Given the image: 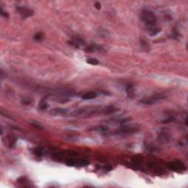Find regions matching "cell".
<instances>
[{"mask_svg":"<svg viewBox=\"0 0 188 188\" xmlns=\"http://www.w3.org/2000/svg\"><path fill=\"white\" fill-rule=\"evenodd\" d=\"M31 125H32L33 127H34L35 128L38 129H43V126H42L41 123H38V122H32V123H31Z\"/></svg>","mask_w":188,"mask_h":188,"instance_id":"21","label":"cell"},{"mask_svg":"<svg viewBox=\"0 0 188 188\" xmlns=\"http://www.w3.org/2000/svg\"><path fill=\"white\" fill-rule=\"evenodd\" d=\"M167 167L170 170H172L173 171H177V172H182V171H186L187 168L183 162L180 160H175L170 162L167 164Z\"/></svg>","mask_w":188,"mask_h":188,"instance_id":"4","label":"cell"},{"mask_svg":"<svg viewBox=\"0 0 188 188\" xmlns=\"http://www.w3.org/2000/svg\"><path fill=\"white\" fill-rule=\"evenodd\" d=\"M69 113V109H64V108H54V109H51L49 112L50 114L54 116H63L67 115V113Z\"/></svg>","mask_w":188,"mask_h":188,"instance_id":"9","label":"cell"},{"mask_svg":"<svg viewBox=\"0 0 188 188\" xmlns=\"http://www.w3.org/2000/svg\"><path fill=\"white\" fill-rule=\"evenodd\" d=\"M68 43L71 45V46H74V48L79 49L82 46H84L85 45V41L82 38H79V37H74L72 38L70 41H69Z\"/></svg>","mask_w":188,"mask_h":188,"instance_id":"7","label":"cell"},{"mask_svg":"<svg viewBox=\"0 0 188 188\" xmlns=\"http://www.w3.org/2000/svg\"><path fill=\"white\" fill-rule=\"evenodd\" d=\"M126 92H127L128 97H134V96H135V88H134V86L132 85H128L126 87Z\"/></svg>","mask_w":188,"mask_h":188,"instance_id":"14","label":"cell"},{"mask_svg":"<svg viewBox=\"0 0 188 188\" xmlns=\"http://www.w3.org/2000/svg\"><path fill=\"white\" fill-rule=\"evenodd\" d=\"M165 99V96L162 93H155L153 94L151 96H147L140 100V103L145 105H152V104H156L162 101L163 99Z\"/></svg>","mask_w":188,"mask_h":188,"instance_id":"3","label":"cell"},{"mask_svg":"<svg viewBox=\"0 0 188 188\" xmlns=\"http://www.w3.org/2000/svg\"><path fill=\"white\" fill-rule=\"evenodd\" d=\"M47 107H48V104L44 100L41 101L39 104V109H41V110H44V109H47Z\"/></svg>","mask_w":188,"mask_h":188,"instance_id":"20","label":"cell"},{"mask_svg":"<svg viewBox=\"0 0 188 188\" xmlns=\"http://www.w3.org/2000/svg\"><path fill=\"white\" fill-rule=\"evenodd\" d=\"M93 130H94V131H99V132H107L108 128L106 127H104V126H97V127H94Z\"/></svg>","mask_w":188,"mask_h":188,"instance_id":"18","label":"cell"},{"mask_svg":"<svg viewBox=\"0 0 188 188\" xmlns=\"http://www.w3.org/2000/svg\"><path fill=\"white\" fill-rule=\"evenodd\" d=\"M88 64H91V65H97L99 64V61L96 58H87V60H86Z\"/></svg>","mask_w":188,"mask_h":188,"instance_id":"19","label":"cell"},{"mask_svg":"<svg viewBox=\"0 0 188 188\" xmlns=\"http://www.w3.org/2000/svg\"><path fill=\"white\" fill-rule=\"evenodd\" d=\"M173 121H174V118H167V119L163 121V123H168V122H171Z\"/></svg>","mask_w":188,"mask_h":188,"instance_id":"24","label":"cell"},{"mask_svg":"<svg viewBox=\"0 0 188 188\" xmlns=\"http://www.w3.org/2000/svg\"><path fill=\"white\" fill-rule=\"evenodd\" d=\"M140 19L145 25L150 27V29L156 27L155 26L157 21V18L152 10H149V9H143L141 11Z\"/></svg>","mask_w":188,"mask_h":188,"instance_id":"2","label":"cell"},{"mask_svg":"<svg viewBox=\"0 0 188 188\" xmlns=\"http://www.w3.org/2000/svg\"><path fill=\"white\" fill-rule=\"evenodd\" d=\"M68 166L71 167H77V168H81V167H85L89 164L88 161L85 159H69L65 162Z\"/></svg>","mask_w":188,"mask_h":188,"instance_id":"5","label":"cell"},{"mask_svg":"<svg viewBox=\"0 0 188 188\" xmlns=\"http://www.w3.org/2000/svg\"><path fill=\"white\" fill-rule=\"evenodd\" d=\"M119 110L118 107H116L113 106V105H109V106H107L104 107H102L101 110L100 111V114L101 115H111L113 114V113H116Z\"/></svg>","mask_w":188,"mask_h":188,"instance_id":"8","label":"cell"},{"mask_svg":"<svg viewBox=\"0 0 188 188\" xmlns=\"http://www.w3.org/2000/svg\"><path fill=\"white\" fill-rule=\"evenodd\" d=\"M138 129H137L136 127H133L132 126H128V125H125L123 126L122 127L119 129V131H118V133L121 134H132L134 132H136L137 131H138Z\"/></svg>","mask_w":188,"mask_h":188,"instance_id":"10","label":"cell"},{"mask_svg":"<svg viewBox=\"0 0 188 188\" xmlns=\"http://www.w3.org/2000/svg\"><path fill=\"white\" fill-rule=\"evenodd\" d=\"M15 10L23 19H27L33 16L34 14V11L32 9L25 6H16Z\"/></svg>","mask_w":188,"mask_h":188,"instance_id":"6","label":"cell"},{"mask_svg":"<svg viewBox=\"0 0 188 188\" xmlns=\"http://www.w3.org/2000/svg\"><path fill=\"white\" fill-rule=\"evenodd\" d=\"M94 7H96L97 10H100V9H101V3H100V2H96V3H95V5H94Z\"/></svg>","mask_w":188,"mask_h":188,"instance_id":"23","label":"cell"},{"mask_svg":"<svg viewBox=\"0 0 188 188\" xmlns=\"http://www.w3.org/2000/svg\"><path fill=\"white\" fill-rule=\"evenodd\" d=\"M103 107L99 105L95 106H87L85 107L79 108L75 111L71 113V116L74 117H82V118H87L96 114H100V111L101 110Z\"/></svg>","mask_w":188,"mask_h":188,"instance_id":"1","label":"cell"},{"mask_svg":"<svg viewBox=\"0 0 188 188\" xmlns=\"http://www.w3.org/2000/svg\"><path fill=\"white\" fill-rule=\"evenodd\" d=\"M158 140H159V142L162 143H167L169 142L170 135H168L167 132H161V133L158 135Z\"/></svg>","mask_w":188,"mask_h":188,"instance_id":"11","label":"cell"},{"mask_svg":"<svg viewBox=\"0 0 188 188\" xmlns=\"http://www.w3.org/2000/svg\"><path fill=\"white\" fill-rule=\"evenodd\" d=\"M34 154H35L37 157H42L46 154V151L45 149L42 147H37L34 149Z\"/></svg>","mask_w":188,"mask_h":188,"instance_id":"15","label":"cell"},{"mask_svg":"<svg viewBox=\"0 0 188 188\" xmlns=\"http://www.w3.org/2000/svg\"><path fill=\"white\" fill-rule=\"evenodd\" d=\"M0 14H1L2 16H4L5 18H8L9 17V14L7 13L5 11V10H4L2 7H0Z\"/></svg>","mask_w":188,"mask_h":188,"instance_id":"22","label":"cell"},{"mask_svg":"<svg viewBox=\"0 0 188 188\" xmlns=\"http://www.w3.org/2000/svg\"><path fill=\"white\" fill-rule=\"evenodd\" d=\"M34 38L35 41L41 42V41H42L43 39H44V34H43V33L40 32V33H36V34L34 35V38Z\"/></svg>","mask_w":188,"mask_h":188,"instance_id":"16","label":"cell"},{"mask_svg":"<svg viewBox=\"0 0 188 188\" xmlns=\"http://www.w3.org/2000/svg\"><path fill=\"white\" fill-rule=\"evenodd\" d=\"M97 97V94L94 92H88L85 93L82 96V100H91V99H96Z\"/></svg>","mask_w":188,"mask_h":188,"instance_id":"13","label":"cell"},{"mask_svg":"<svg viewBox=\"0 0 188 188\" xmlns=\"http://www.w3.org/2000/svg\"><path fill=\"white\" fill-rule=\"evenodd\" d=\"M101 49V47L99 45L96 44V43H93V44L89 45L88 46L85 47V51L87 52H94V51H100Z\"/></svg>","mask_w":188,"mask_h":188,"instance_id":"12","label":"cell"},{"mask_svg":"<svg viewBox=\"0 0 188 188\" xmlns=\"http://www.w3.org/2000/svg\"><path fill=\"white\" fill-rule=\"evenodd\" d=\"M160 32H161V29H159V28L157 27L151 28V29H150V31H149V35H150L151 36H155L157 34H159Z\"/></svg>","mask_w":188,"mask_h":188,"instance_id":"17","label":"cell"}]
</instances>
